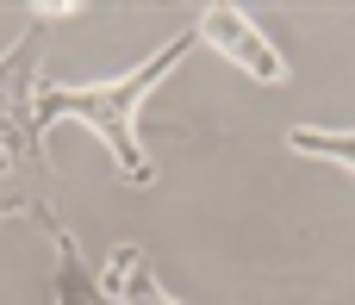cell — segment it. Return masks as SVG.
Returning <instances> with one entry per match:
<instances>
[{
  "instance_id": "5b68a950",
  "label": "cell",
  "mask_w": 355,
  "mask_h": 305,
  "mask_svg": "<svg viewBox=\"0 0 355 305\" xmlns=\"http://www.w3.org/2000/svg\"><path fill=\"white\" fill-rule=\"evenodd\" d=\"M44 231H50V243H56V305H112L106 287H100V274L81 262V243L62 231V218H50Z\"/></svg>"
},
{
  "instance_id": "277c9868",
  "label": "cell",
  "mask_w": 355,
  "mask_h": 305,
  "mask_svg": "<svg viewBox=\"0 0 355 305\" xmlns=\"http://www.w3.org/2000/svg\"><path fill=\"white\" fill-rule=\"evenodd\" d=\"M100 287H106V299H112V305H181L162 281H156V268H150V256H144L137 243H119V250H112Z\"/></svg>"
},
{
  "instance_id": "3957f363",
  "label": "cell",
  "mask_w": 355,
  "mask_h": 305,
  "mask_svg": "<svg viewBox=\"0 0 355 305\" xmlns=\"http://www.w3.org/2000/svg\"><path fill=\"white\" fill-rule=\"evenodd\" d=\"M193 37L200 44H212L231 69H243L250 81H262V87H287V56L275 50V37L243 12V6H206L200 12V25H193Z\"/></svg>"
},
{
  "instance_id": "7a4b0ae2",
  "label": "cell",
  "mask_w": 355,
  "mask_h": 305,
  "mask_svg": "<svg viewBox=\"0 0 355 305\" xmlns=\"http://www.w3.org/2000/svg\"><path fill=\"white\" fill-rule=\"evenodd\" d=\"M37 69H44V19L0 56V225L6 218H56V168L50 137L37 131Z\"/></svg>"
},
{
  "instance_id": "6da1fadb",
  "label": "cell",
  "mask_w": 355,
  "mask_h": 305,
  "mask_svg": "<svg viewBox=\"0 0 355 305\" xmlns=\"http://www.w3.org/2000/svg\"><path fill=\"white\" fill-rule=\"evenodd\" d=\"M193 44H200V37H193V25H187V31L168 37L156 56H144L131 75L87 81V87H56V81H44V87H37V131L50 137L56 125H81V131H94V137L106 143V156H112V168H119L125 187H150V181H156V162H150V150H144V137H137V112H144V100L187 62Z\"/></svg>"
},
{
  "instance_id": "8992f818",
  "label": "cell",
  "mask_w": 355,
  "mask_h": 305,
  "mask_svg": "<svg viewBox=\"0 0 355 305\" xmlns=\"http://www.w3.org/2000/svg\"><path fill=\"white\" fill-rule=\"evenodd\" d=\"M287 150L312 156V162H337L355 175V131H324V125H293L287 131Z\"/></svg>"
}]
</instances>
